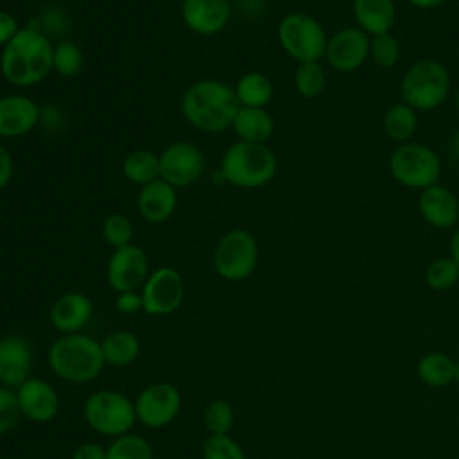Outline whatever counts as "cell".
I'll use <instances>...</instances> for the list:
<instances>
[{"label": "cell", "mask_w": 459, "mask_h": 459, "mask_svg": "<svg viewBox=\"0 0 459 459\" xmlns=\"http://www.w3.org/2000/svg\"><path fill=\"white\" fill-rule=\"evenodd\" d=\"M240 102L235 88L219 79H199L181 97L185 120L204 133H221L231 127Z\"/></svg>", "instance_id": "2"}, {"label": "cell", "mask_w": 459, "mask_h": 459, "mask_svg": "<svg viewBox=\"0 0 459 459\" xmlns=\"http://www.w3.org/2000/svg\"><path fill=\"white\" fill-rule=\"evenodd\" d=\"M115 307L120 314L133 316L136 312H143V299L138 290H127V292H118L115 299Z\"/></svg>", "instance_id": "38"}, {"label": "cell", "mask_w": 459, "mask_h": 459, "mask_svg": "<svg viewBox=\"0 0 459 459\" xmlns=\"http://www.w3.org/2000/svg\"><path fill=\"white\" fill-rule=\"evenodd\" d=\"M278 170V160L267 143L237 140L221 158L222 179L237 188H260Z\"/></svg>", "instance_id": "4"}, {"label": "cell", "mask_w": 459, "mask_h": 459, "mask_svg": "<svg viewBox=\"0 0 459 459\" xmlns=\"http://www.w3.org/2000/svg\"><path fill=\"white\" fill-rule=\"evenodd\" d=\"M102 238L106 244H109L113 249L124 247L131 244L133 235H134V226L133 221L124 215V213H111L104 219L102 222Z\"/></svg>", "instance_id": "34"}, {"label": "cell", "mask_w": 459, "mask_h": 459, "mask_svg": "<svg viewBox=\"0 0 459 459\" xmlns=\"http://www.w3.org/2000/svg\"><path fill=\"white\" fill-rule=\"evenodd\" d=\"M140 294L143 299V312L147 316H169L183 303V276L170 265L158 267L147 276Z\"/></svg>", "instance_id": "10"}, {"label": "cell", "mask_w": 459, "mask_h": 459, "mask_svg": "<svg viewBox=\"0 0 459 459\" xmlns=\"http://www.w3.org/2000/svg\"><path fill=\"white\" fill-rule=\"evenodd\" d=\"M294 86L298 93L305 99L319 97L326 86V74L319 61L298 63V68L294 72Z\"/></svg>", "instance_id": "30"}, {"label": "cell", "mask_w": 459, "mask_h": 459, "mask_svg": "<svg viewBox=\"0 0 459 459\" xmlns=\"http://www.w3.org/2000/svg\"><path fill=\"white\" fill-rule=\"evenodd\" d=\"M459 281V264L448 258L434 260L425 271V283L434 290H448Z\"/></svg>", "instance_id": "33"}, {"label": "cell", "mask_w": 459, "mask_h": 459, "mask_svg": "<svg viewBox=\"0 0 459 459\" xmlns=\"http://www.w3.org/2000/svg\"><path fill=\"white\" fill-rule=\"evenodd\" d=\"M14 172V163H13V156L7 151V147L0 142V190L5 188L11 183Z\"/></svg>", "instance_id": "41"}, {"label": "cell", "mask_w": 459, "mask_h": 459, "mask_svg": "<svg viewBox=\"0 0 459 459\" xmlns=\"http://www.w3.org/2000/svg\"><path fill=\"white\" fill-rule=\"evenodd\" d=\"M72 459H106V448L99 443L84 441L74 448Z\"/></svg>", "instance_id": "40"}, {"label": "cell", "mask_w": 459, "mask_h": 459, "mask_svg": "<svg viewBox=\"0 0 459 459\" xmlns=\"http://www.w3.org/2000/svg\"><path fill=\"white\" fill-rule=\"evenodd\" d=\"M106 459H154V452L143 436L127 432L108 445Z\"/></svg>", "instance_id": "29"}, {"label": "cell", "mask_w": 459, "mask_h": 459, "mask_svg": "<svg viewBox=\"0 0 459 459\" xmlns=\"http://www.w3.org/2000/svg\"><path fill=\"white\" fill-rule=\"evenodd\" d=\"M82 50L79 48V45H75L74 41H59L57 45H54V56H52V66L54 72L65 79H72L75 75H79V72L82 70Z\"/></svg>", "instance_id": "31"}, {"label": "cell", "mask_w": 459, "mask_h": 459, "mask_svg": "<svg viewBox=\"0 0 459 459\" xmlns=\"http://www.w3.org/2000/svg\"><path fill=\"white\" fill-rule=\"evenodd\" d=\"M418 129L416 109L405 102L393 104L384 115V131L385 134L400 143H407Z\"/></svg>", "instance_id": "28"}, {"label": "cell", "mask_w": 459, "mask_h": 459, "mask_svg": "<svg viewBox=\"0 0 459 459\" xmlns=\"http://www.w3.org/2000/svg\"><path fill=\"white\" fill-rule=\"evenodd\" d=\"M122 174L138 186L160 179V156L149 149H134L124 158Z\"/></svg>", "instance_id": "26"}, {"label": "cell", "mask_w": 459, "mask_h": 459, "mask_svg": "<svg viewBox=\"0 0 459 459\" xmlns=\"http://www.w3.org/2000/svg\"><path fill=\"white\" fill-rule=\"evenodd\" d=\"M136 206L143 221L151 224H161L172 217L178 206V194L172 185L167 181L154 179L143 186L136 194Z\"/></svg>", "instance_id": "20"}, {"label": "cell", "mask_w": 459, "mask_h": 459, "mask_svg": "<svg viewBox=\"0 0 459 459\" xmlns=\"http://www.w3.org/2000/svg\"><path fill=\"white\" fill-rule=\"evenodd\" d=\"M450 75L445 65L434 59L414 63L402 79V97L416 111L436 109L446 99Z\"/></svg>", "instance_id": "6"}, {"label": "cell", "mask_w": 459, "mask_h": 459, "mask_svg": "<svg viewBox=\"0 0 459 459\" xmlns=\"http://www.w3.org/2000/svg\"><path fill=\"white\" fill-rule=\"evenodd\" d=\"M231 129L242 142L265 143L274 131V120L265 108L240 106L231 124Z\"/></svg>", "instance_id": "23"}, {"label": "cell", "mask_w": 459, "mask_h": 459, "mask_svg": "<svg viewBox=\"0 0 459 459\" xmlns=\"http://www.w3.org/2000/svg\"><path fill=\"white\" fill-rule=\"evenodd\" d=\"M353 16L368 36H378L394 25L393 0H353Z\"/></svg>", "instance_id": "22"}, {"label": "cell", "mask_w": 459, "mask_h": 459, "mask_svg": "<svg viewBox=\"0 0 459 459\" xmlns=\"http://www.w3.org/2000/svg\"><path fill=\"white\" fill-rule=\"evenodd\" d=\"M41 118L39 106L27 95L9 93L0 97V136L20 138L30 133Z\"/></svg>", "instance_id": "17"}, {"label": "cell", "mask_w": 459, "mask_h": 459, "mask_svg": "<svg viewBox=\"0 0 459 459\" xmlns=\"http://www.w3.org/2000/svg\"><path fill=\"white\" fill-rule=\"evenodd\" d=\"M213 269L226 281L249 278L258 264V244L253 233L242 228L226 231L213 249Z\"/></svg>", "instance_id": "7"}, {"label": "cell", "mask_w": 459, "mask_h": 459, "mask_svg": "<svg viewBox=\"0 0 459 459\" xmlns=\"http://www.w3.org/2000/svg\"><path fill=\"white\" fill-rule=\"evenodd\" d=\"M418 377L429 387H445L455 382V360L441 351L425 353L418 362Z\"/></svg>", "instance_id": "25"}, {"label": "cell", "mask_w": 459, "mask_h": 459, "mask_svg": "<svg viewBox=\"0 0 459 459\" xmlns=\"http://www.w3.org/2000/svg\"><path fill=\"white\" fill-rule=\"evenodd\" d=\"M47 359L56 377L68 384L95 380L106 364L100 342L81 332L57 337L50 344Z\"/></svg>", "instance_id": "3"}, {"label": "cell", "mask_w": 459, "mask_h": 459, "mask_svg": "<svg viewBox=\"0 0 459 459\" xmlns=\"http://www.w3.org/2000/svg\"><path fill=\"white\" fill-rule=\"evenodd\" d=\"M160 178L174 188H185L201 179L204 172V156L190 142L169 143L160 154Z\"/></svg>", "instance_id": "12"}, {"label": "cell", "mask_w": 459, "mask_h": 459, "mask_svg": "<svg viewBox=\"0 0 459 459\" xmlns=\"http://www.w3.org/2000/svg\"><path fill=\"white\" fill-rule=\"evenodd\" d=\"M22 414L34 423H47L59 411V396L56 389L43 378L29 377L16 389Z\"/></svg>", "instance_id": "18"}, {"label": "cell", "mask_w": 459, "mask_h": 459, "mask_svg": "<svg viewBox=\"0 0 459 459\" xmlns=\"http://www.w3.org/2000/svg\"><path fill=\"white\" fill-rule=\"evenodd\" d=\"M420 212L423 219L439 230L455 226L459 221V199L457 195L441 185H432L420 194Z\"/></svg>", "instance_id": "21"}, {"label": "cell", "mask_w": 459, "mask_h": 459, "mask_svg": "<svg viewBox=\"0 0 459 459\" xmlns=\"http://www.w3.org/2000/svg\"><path fill=\"white\" fill-rule=\"evenodd\" d=\"M20 23L16 20V16L9 11L0 9V48H4L20 30Z\"/></svg>", "instance_id": "39"}, {"label": "cell", "mask_w": 459, "mask_h": 459, "mask_svg": "<svg viewBox=\"0 0 459 459\" xmlns=\"http://www.w3.org/2000/svg\"><path fill=\"white\" fill-rule=\"evenodd\" d=\"M181 20L197 36H215L231 18L230 0H181Z\"/></svg>", "instance_id": "14"}, {"label": "cell", "mask_w": 459, "mask_h": 459, "mask_svg": "<svg viewBox=\"0 0 459 459\" xmlns=\"http://www.w3.org/2000/svg\"><path fill=\"white\" fill-rule=\"evenodd\" d=\"M82 414L91 430L113 439L127 434L136 423L134 402L115 389H102L90 394L84 402Z\"/></svg>", "instance_id": "5"}, {"label": "cell", "mask_w": 459, "mask_h": 459, "mask_svg": "<svg viewBox=\"0 0 459 459\" xmlns=\"http://www.w3.org/2000/svg\"><path fill=\"white\" fill-rule=\"evenodd\" d=\"M104 362L115 368L133 364L140 355V339L129 330H115L100 341Z\"/></svg>", "instance_id": "24"}, {"label": "cell", "mask_w": 459, "mask_h": 459, "mask_svg": "<svg viewBox=\"0 0 459 459\" xmlns=\"http://www.w3.org/2000/svg\"><path fill=\"white\" fill-rule=\"evenodd\" d=\"M450 256L459 264V230L454 233L450 240Z\"/></svg>", "instance_id": "43"}, {"label": "cell", "mask_w": 459, "mask_h": 459, "mask_svg": "<svg viewBox=\"0 0 459 459\" xmlns=\"http://www.w3.org/2000/svg\"><path fill=\"white\" fill-rule=\"evenodd\" d=\"M149 274L147 253L136 244L113 249L106 265L108 283L117 292L138 290Z\"/></svg>", "instance_id": "13"}, {"label": "cell", "mask_w": 459, "mask_h": 459, "mask_svg": "<svg viewBox=\"0 0 459 459\" xmlns=\"http://www.w3.org/2000/svg\"><path fill=\"white\" fill-rule=\"evenodd\" d=\"M389 169L396 181L409 188L425 190L441 176L439 156L423 143H402L389 158Z\"/></svg>", "instance_id": "9"}, {"label": "cell", "mask_w": 459, "mask_h": 459, "mask_svg": "<svg viewBox=\"0 0 459 459\" xmlns=\"http://www.w3.org/2000/svg\"><path fill=\"white\" fill-rule=\"evenodd\" d=\"M203 421L210 434H217V436L230 434V430L235 425V411L228 400L213 398L204 407Z\"/></svg>", "instance_id": "32"}, {"label": "cell", "mask_w": 459, "mask_h": 459, "mask_svg": "<svg viewBox=\"0 0 459 459\" xmlns=\"http://www.w3.org/2000/svg\"><path fill=\"white\" fill-rule=\"evenodd\" d=\"M278 39L281 48L298 63L319 61L326 52V32L321 23L305 14L290 13L278 25Z\"/></svg>", "instance_id": "8"}, {"label": "cell", "mask_w": 459, "mask_h": 459, "mask_svg": "<svg viewBox=\"0 0 459 459\" xmlns=\"http://www.w3.org/2000/svg\"><path fill=\"white\" fill-rule=\"evenodd\" d=\"M369 56V36L359 27H346L328 38L325 57L339 72L357 70Z\"/></svg>", "instance_id": "15"}, {"label": "cell", "mask_w": 459, "mask_h": 459, "mask_svg": "<svg viewBox=\"0 0 459 459\" xmlns=\"http://www.w3.org/2000/svg\"><path fill=\"white\" fill-rule=\"evenodd\" d=\"M54 45L34 25L22 27L0 52V74L14 88H32L43 82L52 66Z\"/></svg>", "instance_id": "1"}, {"label": "cell", "mask_w": 459, "mask_h": 459, "mask_svg": "<svg viewBox=\"0 0 459 459\" xmlns=\"http://www.w3.org/2000/svg\"><path fill=\"white\" fill-rule=\"evenodd\" d=\"M22 409L18 403L16 391L5 385H0V436L14 430L22 418Z\"/></svg>", "instance_id": "37"}, {"label": "cell", "mask_w": 459, "mask_h": 459, "mask_svg": "<svg viewBox=\"0 0 459 459\" xmlns=\"http://www.w3.org/2000/svg\"><path fill=\"white\" fill-rule=\"evenodd\" d=\"M30 341L18 333L0 337V384L11 389L22 385L32 369Z\"/></svg>", "instance_id": "16"}, {"label": "cell", "mask_w": 459, "mask_h": 459, "mask_svg": "<svg viewBox=\"0 0 459 459\" xmlns=\"http://www.w3.org/2000/svg\"><path fill=\"white\" fill-rule=\"evenodd\" d=\"M457 111H459V93H457Z\"/></svg>", "instance_id": "45"}, {"label": "cell", "mask_w": 459, "mask_h": 459, "mask_svg": "<svg viewBox=\"0 0 459 459\" xmlns=\"http://www.w3.org/2000/svg\"><path fill=\"white\" fill-rule=\"evenodd\" d=\"M369 56L380 68H393L400 59V43L391 34H378L369 39Z\"/></svg>", "instance_id": "36"}, {"label": "cell", "mask_w": 459, "mask_h": 459, "mask_svg": "<svg viewBox=\"0 0 459 459\" xmlns=\"http://www.w3.org/2000/svg\"><path fill=\"white\" fill-rule=\"evenodd\" d=\"M93 303L82 292H65L50 307V323L61 333H77L91 319Z\"/></svg>", "instance_id": "19"}, {"label": "cell", "mask_w": 459, "mask_h": 459, "mask_svg": "<svg viewBox=\"0 0 459 459\" xmlns=\"http://www.w3.org/2000/svg\"><path fill=\"white\" fill-rule=\"evenodd\" d=\"M181 409V394L170 382H154L140 391L134 400L136 420L149 429L167 427Z\"/></svg>", "instance_id": "11"}, {"label": "cell", "mask_w": 459, "mask_h": 459, "mask_svg": "<svg viewBox=\"0 0 459 459\" xmlns=\"http://www.w3.org/2000/svg\"><path fill=\"white\" fill-rule=\"evenodd\" d=\"M203 459H246V452L230 434H210L203 443Z\"/></svg>", "instance_id": "35"}, {"label": "cell", "mask_w": 459, "mask_h": 459, "mask_svg": "<svg viewBox=\"0 0 459 459\" xmlns=\"http://www.w3.org/2000/svg\"><path fill=\"white\" fill-rule=\"evenodd\" d=\"M240 106L246 108H265L273 99V82L262 72L244 74L233 86Z\"/></svg>", "instance_id": "27"}, {"label": "cell", "mask_w": 459, "mask_h": 459, "mask_svg": "<svg viewBox=\"0 0 459 459\" xmlns=\"http://www.w3.org/2000/svg\"><path fill=\"white\" fill-rule=\"evenodd\" d=\"M409 2L420 9H434V7L443 5L446 0H409Z\"/></svg>", "instance_id": "42"}, {"label": "cell", "mask_w": 459, "mask_h": 459, "mask_svg": "<svg viewBox=\"0 0 459 459\" xmlns=\"http://www.w3.org/2000/svg\"><path fill=\"white\" fill-rule=\"evenodd\" d=\"M455 382L459 384V359L455 360Z\"/></svg>", "instance_id": "44"}]
</instances>
